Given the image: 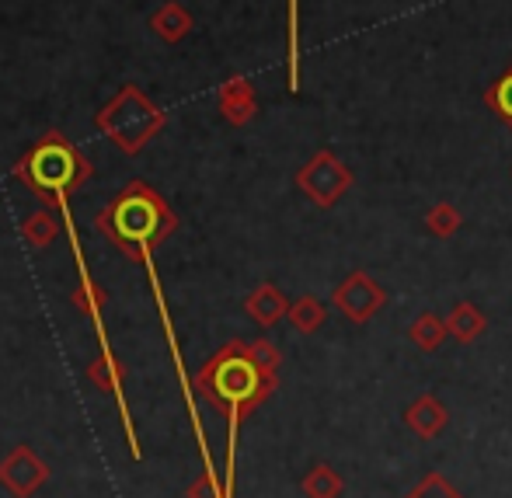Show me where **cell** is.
<instances>
[{"instance_id": "cell-9", "label": "cell", "mask_w": 512, "mask_h": 498, "mask_svg": "<svg viewBox=\"0 0 512 498\" xmlns=\"http://www.w3.org/2000/svg\"><path fill=\"white\" fill-rule=\"evenodd\" d=\"M248 310H251V317H255L258 324H272V321H279V317L286 314V300H283V293H279L276 286H262V290L248 300Z\"/></svg>"}, {"instance_id": "cell-14", "label": "cell", "mask_w": 512, "mask_h": 498, "mask_svg": "<svg viewBox=\"0 0 512 498\" xmlns=\"http://www.w3.org/2000/svg\"><path fill=\"white\" fill-rule=\"evenodd\" d=\"M185 28H189V14H185L182 7H168L164 14H157V32H164L168 39L185 35Z\"/></svg>"}, {"instance_id": "cell-3", "label": "cell", "mask_w": 512, "mask_h": 498, "mask_svg": "<svg viewBox=\"0 0 512 498\" xmlns=\"http://www.w3.org/2000/svg\"><path fill=\"white\" fill-rule=\"evenodd\" d=\"M331 303H335V307L342 310L352 324H366L370 317L380 314V307L387 303V293H384V286L370 276V272L356 269L352 276H345L342 283L335 286Z\"/></svg>"}, {"instance_id": "cell-11", "label": "cell", "mask_w": 512, "mask_h": 498, "mask_svg": "<svg viewBox=\"0 0 512 498\" xmlns=\"http://www.w3.org/2000/svg\"><path fill=\"white\" fill-rule=\"evenodd\" d=\"M324 317H328V307H324L321 300H314V297H304V300H297L290 307L293 328L304 331V335H314V331L324 324Z\"/></svg>"}, {"instance_id": "cell-6", "label": "cell", "mask_w": 512, "mask_h": 498, "mask_svg": "<svg viewBox=\"0 0 512 498\" xmlns=\"http://www.w3.org/2000/svg\"><path fill=\"white\" fill-rule=\"evenodd\" d=\"M408 338H411V345H415V349L436 352L439 345L450 338V331H446V321L439 314H418L415 321H411V328H408Z\"/></svg>"}, {"instance_id": "cell-15", "label": "cell", "mask_w": 512, "mask_h": 498, "mask_svg": "<svg viewBox=\"0 0 512 498\" xmlns=\"http://www.w3.org/2000/svg\"><path fill=\"white\" fill-rule=\"evenodd\" d=\"M251 359H255V363L258 366H262V370H276V363H279V352L276 349H272V345H255V349H251Z\"/></svg>"}, {"instance_id": "cell-13", "label": "cell", "mask_w": 512, "mask_h": 498, "mask_svg": "<svg viewBox=\"0 0 512 498\" xmlns=\"http://www.w3.org/2000/svg\"><path fill=\"white\" fill-rule=\"evenodd\" d=\"M405 498H464V495H460L457 488H453L450 481L443 478V474L432 471V474H425V478L418 481V485L411 488Z\"/></svg>"}, {"instance_id": "cell-8", "label": "cell", "mask_w": 512, "mask_h": 498, "mask_svg": "<svg viewBox=\"0 0 512 498\" xmlns=\"http://www.w3.org/2000/svg\"><path fill=\"white\" fill-rule=\"evenodd\" d=\"M223 112L230 122H248L255 115V95H251L248 81H230L223 88Z\"/></svg>"}, {"instance_id": "cell-2", "label": "cell", "mask_w": 512, "mask_h": 498, "mask_svg": "<svg viewBox=\"0 0 512 498\" xmlns=\"http://www.w3.org/2000/svg\"><path fill=\"white\" fill-rule=\"evenodd\" d=\"M352 182H356V178H352V171L345 168V164L338 161L331 150L314 154L297 175L300 192H304V196L314 202V206H321V209L335 206V202L352 189Z\"/></svg>"}, {"instance_id": "cell-12", "label": "cell", "mask_w": 512, "mask_h": 498, "mask_svg": "<svg viewBox=\"0 0 512 498\" xmlns=\"http://www.w3.org/2000/svg\"><path fill=\"white\" fill-rule=\"evenodd\" d=\"M485 105L492 108L502 122H509L512 126V67H509L506 77H499V81L485 91Z\"/></svg>"}, {"instance_id": "cell-10", "label": "cell", "mask_w": 512, "mask_h": 498, "mask_svg": "<svg viewBox=\"0 0 512 498\" xmlns=\"http://www.w3.org/2000/svg\"><path fill=\"white\" fill-rule=\"evenodd\" d=\"M460 223H464V216H460V209L453 202H436L425 213V227H429L432 237H453L460 230Z\"/></svg>"}, {"instance_id": "cell-5", "label": "cell", "mask_w": 512, "mask_h": 498, "mask_svg": "<svg viewBox=\"0 0 512 498\" xmlns=\"http://www.w3.org/2000/svg\"><path fill=\"white\" fill-rule=\"evenodd\" d=\"M485 328H488V317L481 314V307H474L471 300H460L457 307L446 314V331H450L460 345L478 342V338L485 335Z\"/></svg>"}, {"instance_id": "cell-1", "label": "cell", "mask_w": 512, "mask_h": 498, "mask_svg": "<svg viewBox=\"0 0 512 498\" xmlns=\"http://www.w3.org/2000/svg\"><path fill=\"white\" fill-rule=\"evenodd\" d=\"M272 387H276L272 373L262 370L241 345L230 349L223 359H216L213 366V394L216 401L230 404V408H251V404L269 398Z\"/></svg>"}, {"instance_id": "cell-7", "label": "cell", "mask_w": 512, "mask_h": 498, "mask_svg": "<svg viewBox=\"0 0 512 498\" xmlns=\"http://www.w3.org/2000/svg\"><path fill=\"white\" fill-rule=\"evenodd\" d=\"M342 492H345V481L331 464H314L307 471V478H304L307 498H338Z\"/></svg>"}, {"instance_id": "cell-4", "label": "cell", "mask_w": 512, "mask_h": 498, "mask_svg": "<svg viewBox=\"0 0 512 498\" xmlns=\"http://www.w3.org/2000/svg\"><path fill=\"white\" fill-rule=\"evenodd\" d=\"M446 422H450V411L443 408V401H439L436 394H422V398L411 401L405 411V425L418 439H436L439 432L446 429Z\"/></svg>"}]
</instances>
